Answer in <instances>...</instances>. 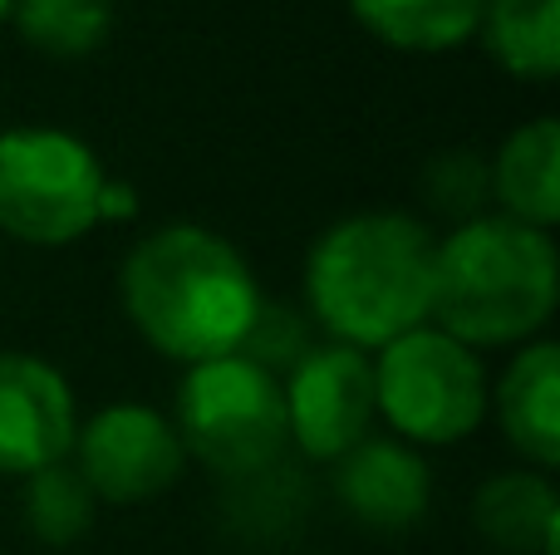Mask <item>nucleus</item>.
Listing matches in <instances>:
<instances>
[{"label":"nucleus","mask_w":560,"mask_h":555,"mask_svg":"<svg viewBox=\"0 0 560 555\" xmlns=\"http://www.w3.org/2000/svg\"><path fill=\"white\" fill-rule=\"evenodd\" d=\"M118 291L133 330L187 369L236 354L261 310V291L242 251L187 222L143 236L128 251Z\"/></svg>","instance_id":"1"},{"label":"nucleus","mask_w":560,"mask_h":555,"mask_svg":"<svg viewBox=\"0 0 560 555\" xmlns=\"http://www.w3.org/2000/svg\"><path fill=\"white\" fill-rule=\"evenodd\" d=\"M433 232L404 212H359L315 241L310 315L349 350H384L433 310Z\"/></svg>","instance_id":"2"},{"label":"nucleus","mask_w":560,"mask_h":555,"mask_svg":"<svg viewBox=\"0 0 560 555\" xmlns=\"http://www.w3.org/2000/svg\"><path fill=\"white\" fill-rule=\"evenodd\" d=\"M560 291V261L551 232L512 216H472L433 251V310L438 330L457 344H522L551 320Z\"/></svg>","instance_id":"3"},{"label":"nucleus","mask_w":560,"mask_h":555,"mask_svg":"<svg viewBox=\"0 0 560 555\" xmlns=\"http://www.w3.org/2000/svg\"><path fill=\"white\" fill-rule=\"evenodd\" d=\"M133 216V187L104 177L94 147L59 128L0 133V232L25 246H69L98 222Z\"/></svg>","instance_id":"4"},{"label":"nucleus","mask_w":560,"mask_h":555,"mask_svg":"<svg viewBox=\"0 0 560 555\" xmlns=\"http://www.w3.org/2000/svg\"><path fill=\"white\" fill-rule=\"evenodd\" d=\"M177 438L187 458H202L222 477H261L290 442L280 379L246 354L192 364L177 389Z\"/></svg>","instance_id":"5"},{"label":"nucleus","mask_w":560,"mask_h":555,"mask_svg":"<svg viewBox=\"0 0 560 555\" xmlns=\"http://www.w3.org/2000/svg\"><path fill=\"white\" fill-rule=\"evenodd\" d=\"M374 403L408 442H463L487 418V369L443 330L398 334L374 364Z\"/></svg>","instance_id":"6"},{"label":"nucleus","mask_w":560,"mask_h":555,"mask_svg":"<svg viewBox=\"0 0 560 555\" xmlns=\"http://www.w3.org/2000/svg\"><path fill=\"white\" fill-rule=\"evenodd\" d=\"M79 477L94 501H153L183 477L187 452L177 428L148 403H108L74 433Z\"/></svg>","instance_id":"7"},{"label":"nucleus","mask_w":560,"mask_h":555,"mask_svg":"<svg viewBox=\"0 0 560 555\" xmlns=\"http://www.w3.org/2000/svg\"><path fill=\"white\" fill-rule=\"evenodd\" d=\"M285 393V428L305 458L339 462L349 448L369 438L378 403H374V364L364 350L325 344L310 350L280 383Z\"/></svg>","instance_id":"8"},{"label":"nucleus","mask_w":560,"mask_h":555,"mask_svg":"<svg viewBox=\"0 0 560 555\" xmlns=\"http://www.w3.org/2000/svg\"><path fill=\"white\" fill-rule=\"evenodd\" d=\"M74 393L65 374L35 354H0V472L30 477L74 448Z\"/></svg>","instance_id":"9"},{"label":"nucleus","mask_w":560,"mask_h":555,"mask_svg":"<svg viewBox=\"0 0 560 555\" xmlns=\"http://www.w3.org/2000/svg\"><path fill=\"white\" fill-rule=\"evenodd\" d=\"M428 468L408 442L364 438L335 462V497L359 527L404 531L428 511Z\"/></svg>","instance_id":"10"},{"label":"nucleus","mask_w":560,"mask_h":555,"mask_svg":"<svg viewBox=\"0 0 560 555\" xmlns=\"http://www.w3.org/2000/svg\"><path fill=\"white\" fill-rule=\"evenodd\" d=\"M497 418L506 442L536 468L560 462V350L551 340H536L506 364L497 389Z\"/></svg>","instance_id":"11"},{"label":"nucleus","mask_w":560,"mask_h":555,"mask_svg":"<svg viewBox=\"0 0 560 555\" xmlns=\"http://www.w3.org/2000/svg\"><path fill=\"white\" fill-rule=\"evenodd\" d=\"M492 192L502 202V216L536 232H551L560 216V123L536 118L522 123L502 143L492 163Z\"/></svg>","instance_id":"12"},{"label":"nucleus","mask_w":560,"mask_h":555,"mask_svg":"<svg viewBox=\"0 0 560 555\" xmlns=\"http://www.w3.org/2000/svg\"><path fill=\"white\" fill-rule=\"evenodd\" d=\"M472 521L502 555H556L560 501L541 472H497L472 497Z\"/></svg>","instance_id":"13"},{"label":"nucleus","mask_w":560,"mask_h":555,"mask_svg":"<svg viewBox=\"0 0 560 555\" xmlns=\"http://www.w3.org/2000/svg\"><path fill=\"white\" fill-rule=\"evenodd\" d=\"M487 0H349L354 20L388 49L443 55L477 35Z\"/></svg>","instance_id":"14"},{"label":"nucleus","mask_w":560,"mask_h":555,"mask_svg":"<svg viewBox=\"0 0 560 555\" xmlns=\"http://www.w3.org/2000/svg\"><path fill=\"white\" fill-rule=\"evenodd\" d=\"M482 45L512 79L546 84L560 69V0H487Z\"/></svg>","instance_id":"15"},{"label":"nucleus","mask_w":560,"mask_h":555,"mask_svg":"<svg viewBox=\"0 0 560 555\" xmlns=\"http://www.w3.org/2000/svg\"><path fill=\"white\" fill-rule=\"evenodd\" d=\"M10 10H15L25 45H35L39 55L55 59L94 55L108 39V25H114L108 0H15Z\"/></svg>","instance_id":"16"},{"label":"nucleus","mask_w":560,"mask_h":555,"mask_svg":"<svg viewBox=\"0 0 560 555\" xmlns=\"http://www.w3.org/2000/svg\"><path fill=\"white\" fill-rule=\"evenodd\" d=\"M94 521V492L84 487L74 468L55 462L25 477V527L45 546H69L79 541Z\"/></svg>","instance_id":"17"},{"label":"nucleus","mask_w":560,"mask_h":555,"mask_svg":"<svg viewBox=\"0 0 560 555\" xmlns=\"http://www.w3.org/2000/svg\"><path fill=\"white\" fill-rule=\"evenodd\" d=\"M487 192H492V167L477 153L457 147V153H438L433 163L423 167V197H428V206L443 216L472 222V216L482 212Z\"/></svg>","instance_id":"18"},{"label":"nucleus","mask_w":560,"mask_h":555,"mask_svg":"<svg viewBox=\"0 0 560 555\" xmlns=\"http://www.w3.org/2000/svg\"><path fill=\"white\" fill-rule=\"evenodd\" d=\"M236 354H246L252 364H261V369H271V374L276 369H295V364L310 354L305 324L295 320V310H280V305L261 300V310H256L252 330H246V340H242V350Z\"/></svg>","instance_id":"19"},{"label":"nucleus","mask_w":560,"mask_h":555,"mask_svg":"<svg viewBox=\"0 0 560 555\" xmlns=\"http://www.w3.org/2000/svg\"><path fill=\"white\" fill-rule=\"evenodd\" d=\"M10 5H15V0H0V25H5V15H10Z\"/></svg>","instance_id":"20"}]
</instances>
